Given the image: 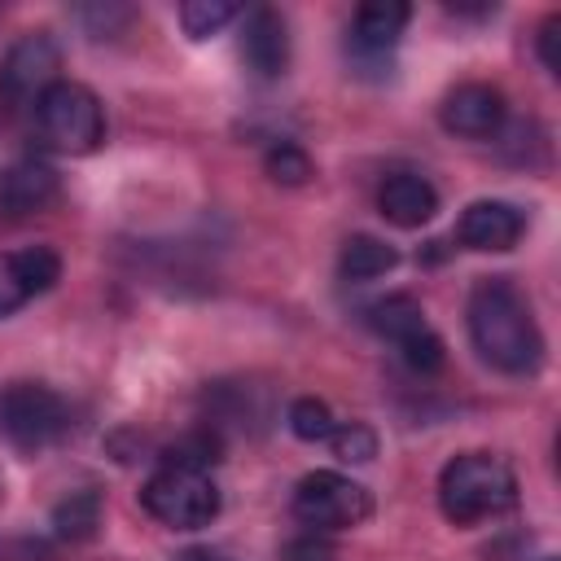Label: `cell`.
Listing matches in <instances>:
<instances>
[{"mask_svg": "<svg viewBox=\"0 0 561 561\" xmlns=\"http://www.w3.org/2000/svg\"><path fill=\"white\" fill-rule=\"evenodd\" d=\"M469 337H473V351L508 377H530L543 364L539 320H535L526 294L508 276H482L473 285V294H469Z\"/></svg>", "mask_w": 561, "mask_h": 561, "instance_id": "1", "label": "cell"}, {"mask_svg": "<svg viewBox=\"0 0 561 561\" xmlns=\"http://www.w3.org/2000/svg\"><path fill=\"white\" fill-rule=\"evenodd\" d=\"M517 504V473L491 451H460L438 473V508L451 526H473Z\"/></svg>", "mask_w": 561, "mask_h": 561, "instance_id": "2", "label": "cell"}, {"mask_svg": "<svg viewBox=\"0 0 561 561\" xmlns=\"http://www.w3.org/2000/svg\"><path fill=\"white\" fill-rule=\"evenodd\" d=\"M35 127L57 153H92L105 140V105L88 83L57 79L35 101Z\"/></svg>", "mask_w": 561, "mask_h": 561, "instance_id": "3", "label": "cell"}, {"mask_svg": "<svg viewBox=\"0 0 561 561\" xmlns=\"http://www.w3.org/2000/svg\"><path fill=\"white\" fill-rule=\"evenodd\" d=\"M140 508L171 530H202L219 517V486L210 469L162 465L140 486Z\"/></svg>", "mask_w": 561, "mask_h": 561, "instance_id": "4", "label": "cell"}, {"mask_svg": "<svg viewBox=\"0 0 561 561\" xmlns=\"http://www.w3.org/2000/svg\"><path fill=\"white\" fill-rule=\"evenodd\" d=\"M70 425V408L66 399L44 386V381H9L0 386V438L22 447V451H39L48 443H57Z\"/></svg>", "mask_w": 561, "mask_h": 561, "instance_id": "5", "label": "cell"}, {"mask_svg": "<svg viewBox=\"0 0 561 561\" xmlns=\"http://www.w3.org/2000/svg\"><path fill=\"white\" fill-rule=\"evenodd\" d=\"M373 495L364 482L337 473V469H316L294 486V517L311 530H351L368 522Z\"/></svg>", "mask_w": 561, "mask_h": 561, "instance_id": "6", "label": "cell"}, {"mask_svg": "<svg viewBox=\"0 0 561 561\" xmlns=\"http://www.w3.org/2000/svg\"><path fill=\"white\" fill-rule=\"evenodd\" d=\"M368 324L386 337V342H394L399 346V355H403V364L412 368V373H438L443 368V359H447V346H443V337L430 329V320H425V311H421V302L412 298V294H386V298H377L373 307H368Z\"/></svg>", "mask_w": 561, "mask_h": 561, "instance_id": "7", "label": "cell"}, {"mask_svg": "<svg viewBox=\"0 0 561 561\" xmlns=\"http://www.w3.org/2000/svg\"><path fill=\"white\" fill-rule=\"evenodd\" d=\"M61 48L48 31L18 35L0 57V96L9 105H35L61 75Z\"/></svg>", "mask_w": 561, "mask_h": 561, "instance_id": "8", "label": "cell"}, {"mask_svg": "<svg viewBox=\"0 0 561 561\" xmlns=\"http://www.w3.org/2000/svg\"><path fill=\"white\" fill-rule=\"evenodd\" d=\"M504 114H508L504 92L491 88V83H460L438 105V123L451 136H460V140H491V136H500Z\"/></svg>", "mask_w": 561, "mask_h": 561, "instance_id": "9", "label": "cell"}, {"mask_svg": "<svg viewBox=\"0 0 561 561\" xmlns=\"http://www.w3.org/2000/svg\"><path fill=\"white\" fill-rule=\"evenodd\" d=\"M522 232H526V215L513 202H500V197H478L456 219V241L465 250H478V254L513 250L522 241Z\"/></svg>", "mask_w": 561, "mask_h": 561, "instance_id": "10", "label": "cell"}, {"mask_svg": "<svg viewBox=\"0 0 561 561\" xmlns=\"http://www.w3.org/2000/svg\"><path fill=\"white\" fill-rule=\"evenodd\" d=\"M61 276V254L53 245H22L0 254V316L26 307L35 294L53 289Z\"/></svg>", "mask_w": 561, "mask_h": 561, "instance_id": "11", "label": "cell"}, {"mask_svg": "<svg viewBox=\"0 0 561 561\" xmlns=\"http://www.w3.org/2000/svg\"><path fill=\"white\" fill-rule=\"evenodd\" d=\"M241 61L259 79H280L289 70V26L276 9L259 4L241 18Z\"/></svg>", "mask_w": 561, "mask_h": 561, "instance_id": "12", "label": "cell"}, {"mask_svg": "<svg viewBox=\"0 0 561 561\" xmlns=\"http://www.w3.org/2000/svg\"><path fill=\"white\" fill-rule=\"evenodd\" d=\"M57 202V171L39 158H18L13 167L0 171V210L22 219V215H35L44 206Z\"/></svg>", "mask_w": 561, "mask_h": 561, "instance_id": "13", "label": "cell"}, {"mask_svg": "<svg viewBox=\"0 0 561 561\" xmlns=\"http://www.w3.org/2000/svg\"><path fill=\"white\" fill-rule=\"evenodd\" d=\"M377 206L394 228H421L438 210V188L416 171H390L377 188Z\"/></svg>", "mask_w": 561, "mask_h": 561, "instance_id": "14", "label": "cell"}, {"mask_svg": "<svg viewBox=\"0 0 561 561\" xmlns=\"http://www.w3.org/2000/svg\"><path fill=\"white\" fill-rule=\"evenodd\" d=\"M408 18H412V9L399 4V0H368V4H359L355 22H351V48L359 57H386L399 44Z\"/></svg>", "mask_w": 561, "mask_h": 561, "instance_id": "15", "label": "cell"}, {"mask_svg": "<svg viewBox=\"0 0 561 561\" xmlns=\"http://www.w3.org/2000/svg\"><path fill=\"white\" fill-rule=\"evenodd\" d=\"M394 263H399V250L373 232H355L337 250V272L346 280H377V276L394 272Z\"/></svg>", "mask_w": 561, "mask_h": 561, "instance_id": "16", "label": "cell"}, {"mask_svg": "<svg viewBox=\"0 0 561 561\" xmlns=\"http://www.w3.org/2000/svg\"><path fill=\"white\" fill-rule=\"evenodd\" d=\"M101 526V491L83 486V491H70L57 508H53V530L61 539H92Z\"/></svg>", "mask_w": 561, "mask_h": 561, "instance_id": "17", "label": "cell"}, {"mask_svg": "<svg viewBox=\"0 0 561 561\" xmlns=\"http://www.w3.org/2000/svg\"><path fill=\"white\" fill-rule=\"evenodd\" d=\"M232 18H237V4H228V0H188V4H180V26H184L188 39H210Z\"/></svg>", "mask_w": 561, "mask_h": 561, "instance_id": "18", "label": "cell"}, {"mask_svg": "<svg viewBox=\"0 0 561 561\" xmlns=\"http://www.w3.org/2000/svg\"><path fill=\"white\" fill-rule=\"evenodd\" d=\"M333 425L337 421H333V412H329L324 399L302 394V399L289 403V430H294V438H302V443H329Z\"/></svg>", "mask_w": 561, "mask_h": 561, "instance_id": "19", "label": "cell"}, {"mask_svg": "<svg viewBox=\"0 0 561 561\" xmlns=\"http://www.w3.org/2000/svg\"><path fill=\"white\" fill-rule=\"evenodd\" d=\"M263 171H267L276 184L298 188V184L311 180V158H307V149H298L294 140H276V145L263 153Z\"/></svg>", "mask_w": 561, "mask_h": 561, "instance_id": "20", "label": "cell"}, {"mask_svg": "<svg viewBox=\"0 0 561 561\" xmlns=\"http://www.w3.org/2000/svg\"><path fill=\"white\" fill-rule=\"evenodd\" d=\"M329 447H333V456L346 460V465H368V460L377 456V434H373V425H364V421H337L333 434H329Z\"/></svg>", "mask_w": 561, "mask_h": 561, "instance_id": "21", "label": "cell"}, {"mask_svg": "<svg viewBox=\"0 0 561 561\" xmlns=\"http://www.w3.org/2000/svg\"><path fill=\"white\" fill-rule=\"evenodd\" d=\"M280 561H337V548L320 530H307V535H294L280 548Z\"/></svg>", "mask_w": 561, "mask_h": 561, "instance_id": "22", "label": "cell"}, {"mask_svg": "<svg viewBox=\"0 0 561 561\" xmlns=\"http://www.w3.org/2000/svg\"><path fill=\"white\" fill-rule=\"evenodd\" d=\"M535 44H539L543 70H548V75H561V13H548V18H543Z\"/></svg>", "mask_w": 561, "mask_h": 561, "instance_id": "23", "label": "cell"}, {"mask_svg": "<svg viewBox=\"0 0 561 561\" xmlns=\"http://www.w3.org/2000/svg\"><path fill=\"white\" fill-rule=\"evenodd\" d=\"M180 561H219V557H210V552H184Z\"/></svg>", "mask_w": 561, "mask_h": 561, "instance_id": "24", "label": "cell"}, {"mask_svg": "<svg viewBox=\"0 0 561 561\" xmlns=\"http://www.w3.org/2000/svg\"><path fill=\"white\" fill-rule=\"evenodd\" d=\"M543 561H557V557H543Z\"/></svg>", "mask_w": 561, "mask_h": 561, "instance_id": "25", "label": "cell"}]
</instances>
